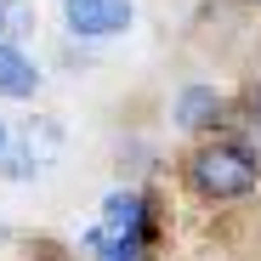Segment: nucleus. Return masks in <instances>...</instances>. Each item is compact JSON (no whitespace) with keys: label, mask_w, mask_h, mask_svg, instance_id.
Masks as SVG:
<instances>
[{"label":"nucleus","mask_w":261,"mask_h":261,"mask_svg":"<svg viewBox=\"0 0 261 261\" xmlns=\"http://www.w3.org/2000/svg\"><path fill=\"white\" fill-rule=\"evenodd\" d=\"M216 114H222V97H216L210 85H188V91H182V102H176V119H182L188 130H199V125H210Z\"/></svg>","instance_id":"39448f33"},{"label":"nucleus","mask_w":261,"mask_h":261,"mask_svg":"<svg viewBox=\"0 0 261 261\" xmlns=\"http://www.w3.org/2000/svg\"><path fill=\"white\" fill-rule=\"evenodd\" d=\"M102 233L142 239V199H137V193H108V204H102Z\"/></svg>","instance_id":"7ed1b4c3"},{"label":"nucleus","mask_w":261,"mask_h":261,"mask_svg":"<svg viewBox=\"0 0 261 261\" xmlns=\"http://www.w3.org/2000/svg\"><path fill=\"white\" fill-rule=\"evenodd\" d=\"M63 12H68L74 34L102 40V34H119L130 23V0H63Z\"/></svg>","instance_id":"f03ea898"},{"label":"nucleus","mask_w":261,"mask_h":261,"mask_svg":"<svg viewBox=\"0 0 261 261\" xmlns=\"http://www.w3.org/2000/svg\"><path fill=\"white\" fill-rule=\"evenodd\" d=\"M85 250H91L97 261H137L142 239H119V233H102V227H91V233H85Z\"/></svg>","instance_id":"423d86ee"},{"label":"nucleus","mask_w":261,"mask_h":261,"mask_svg":"<svg viewBox=\"0 0 261 261\" xmlns=\"http://www.w3.org/2000/svg\"><path fill=\"white\" fill-rule=\"evenodd\" d=\"M51 261H63V255H51Z\"/></svg>","instance_id":"6e6552de"},{"label":"nucleus","mask_w":261,"mask_h":261,"mask_svg":"<svg viewBox=\"0 0 261 261\" xmlns=\"http://www.w3.org/2000/svg\"><path fill=\"white\" fill-rule=\"evenodd\" d=\"M0 148H6V125H0Z\"/></svg>","instance_id":"0eeeda50"},{"label":"nucleus","mask_w":261,"mask_h":261,"mask_svg":"<svg viewBox=\"0 0 261 261\" xmlns=\"http://www.w3.org/2000/svg\"><path fill=\"white\" fill-rule=\"evenodd\" d=\"M193 188L204 199H239L255 188V159L239 142H210L193 153Z\"/></svg>","instance_id":"f257e3e1"},{"label":"nucleus","mask_w":261,"mask_h":261,"mask_svg":"<svg viewBox=\"0 0 261 261\" xmlns=\"http://www.w3.org/2000/svg\"><path fill=\"white\" fill-rule=\"evenodd\" d=\"M34 85H40L34 63L12 46H0V97H34Z\"/></svg>","instance_id":"20e7f679"}]
</instances>
